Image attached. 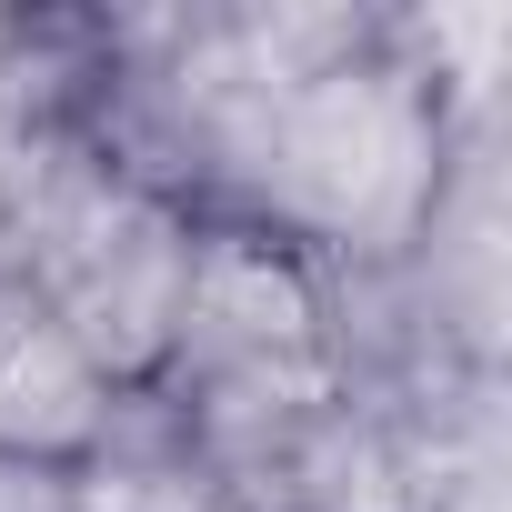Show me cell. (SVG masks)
Returning a JSON list of instances; mask_svg holds the SVG:
<instances>
[{"mask_svg":"<svg viewBox=\"0 0 512 512\" xmlns=\"http://www.w3.org/2000/svg\"><path fill=\"white\" fill-rule=\"evenodd\" d=\"M131 442V402L111 372L61 332V312L0 262V472L81 482L101 452Z\"/></svg>","mask_w":512,"mask_h":512,"instance_id":"1","label":"cell"},{"mask_svg":"<svg viewBox=\"0 0 512 512\" xmlns=\"http://www.w3.org/2000/svg\"><path fill=\"white\" fill-rule=\"evenodd\" d=\"M71 492V512H251L201 452H181V442H161V452H101L81 482H61Z\"/></svg>","mask_w":512,"mask_h":512,"instance_id":"2","label":"cell"}]
</instances>
